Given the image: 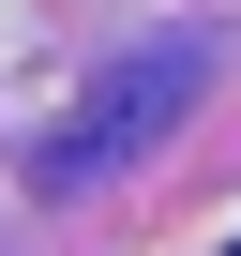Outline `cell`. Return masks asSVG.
Masks as SVG:
<instances>
[{
	"mask_svg": "<svg viewBox=\"0 0 241 256\" xmlns=\"http://www.w3.org/2000/svg\"><path fill=\"white\" fill-rule=\"evenodd\" d=\"M181 76H196V46H151V60H120V76L90 90L106 120H90V136H76L60 166H106V151H136V136H151V120H166V90H181Z\"/></svg>",
	"mask_w": 241,
	"mask_h": 256,
	"instance_id": "1",
	"label": "cell"
}]
</instances>
